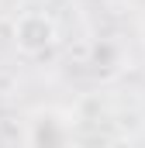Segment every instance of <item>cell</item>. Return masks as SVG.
Segmentation results:
<instances>
[{"instance_id":"obj_1","label":"cell","mask_w":145,"mask_h":148,"mask_svg":"<svg viewBox=\"0 0 145 148\" xmlns=\"http://www.w3.org/2000/svg\"><path fill=\"white\" fill-rule=\"evenodd\" d=\"M55 38H59L55 21H52L48 14H41V10H24V14L14 21V45H17V52L28 55V59H38V55L52 52Z\"/></svg>"},{"instance_id":"obj_2","label":"cell","mask_w":145,"mask_h":148,"mask_svg":"<svg viewBox=\"0 0 145 148\" xmlns=\"http://www.w3.org/2000/svg\"><path fill=\"white\" fill-rule=\"evenodd\" d=\"M69 141V124L55 110H41L28 124V145L31 148H66Z\"/></svg>"}]
</instances>
